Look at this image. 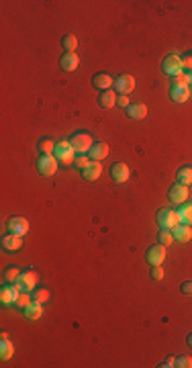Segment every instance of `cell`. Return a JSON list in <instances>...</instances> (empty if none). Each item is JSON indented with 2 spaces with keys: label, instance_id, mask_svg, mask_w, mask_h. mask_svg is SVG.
Returning a JSON list of instances; mask_svg holds the SVG:
<instances>
[{
  "label": "cell",
  "instance_id": "7402d4cb",
  "mask_svg": "<svg viewBox=\"0 0 192 368\" xmlns=\"http://www.w3.org/2000/svg\"><path fill=\"white\" fill-rule=\"evenodd\" d=\"M13 354H15V346L9 340V335L3 333V335H0V358H3V360H11Z\"/></svg>",
  "mask_w": 192,
  "mask_h": 368
},
{
  "label": "cell",
  "instance_id": "cb8c5ba5",
  "mask_svg": "<svg viewBox=\"0 0 192 368\" xmlns=\"http://www.w3.org/2000/svg\"><path fill=\"white\" fill-rule=\"evenodd\" d=\"M115 105H117V95L113 90H105V92H101V95H99V107L101 109H111Z\"/></svg>",
  "mask_w": 192,
  "mask_h": 368
},
{
  "label": "cell",
  "instance_id": "3957f363",
  "mask_svg": "<svg viewBox=\"0 0 192 368\" xmlns=\"http://www.w3.org/2000/svg\"><path fill=\"white\" fill-rule=\"evenodd\" d=\"M70 143H72V147H74V151H76V153H88V151H90V147L94 145L92 135H90V133H86V131L74 133V135H72V139H70Z\"/></svg>",
  "mask_w": 192,
  "mask_h": 368
},
{
  "label": "cell",
  "instance_id": "f546056e",
  "mask_svg": "<svg viewBox=\"0 0 192 368\" xmlns=\"http://www.w3.org/2000/svg\"><path fill=\"white\" fill-rule=\"evenodd\" d=\"M31 297H33V301H37V303H41V305H43V303H47V301H49V291H45V289H35Z\"/></svg>",
  "mask_w": 192,
  "mask_h": 368
},
{
  "label": "cell",
  "instance_id": "7c38bea8",
  "mask_svg": "<svg viewBox=\"0 0 192 368\" xmlns=\"http://www.w3.org/2000/svg\"><path fill=\"white\" fill-rule=\"evenodd\" d=\"M129 176H131V170H129V166L127 164H113L111 166V180L113 182H117V184H123V182H127L129 180Z\"/></svg>",
  "mask_w": 192,
  "mask_h": 368
},
{
  "label": "cell",
  "instance_id": "52a82bcc",
  "mask_svg": "<svg viewBox=\"0 0 192 368\" xmlns=\"http://www.w3.org/2000/svg\"><path fill=\"white\" fill-rule=\"evenodd\" d=\"M57 160H55V156H39V160H37V172L41 174V176H53L55 174V170H57Z\"/></svg>",
  "mask_w": 192,
  "mask_h": 368
},
{
  "label": "cell",
  "instance_id": "4dcf8cb0",
  "mask_svg": "<svg viewBox=\"0 0 192 368\" xmlns=\"http://www.w3.org/2000/svg\"><path fill=\"white\" fill-rule=\"evenodd\" d=\"M90 162H92V160H90V156H88V153H78V158L74 160L76 168H80V170H84V168H86Z\"/></svg>",
  "mask_w": 192,
  "mask_h": 368
},
{
  "label": "cell",
  "instance_id": "30bf717a",
  "mask_svg": "<svg viewBox=\"0 0 192 368\" xmlns=\"http://www.w3.org/2000/svg\"><path fill=\"white\" fill-rule=\"evenodd\" d=\"M0 248H3L7 254H15V252H19L23 248V237L9 233V235H5L3 239H0Z\"/></svg>",
  "mask_w": 192,
  "mask_h": 368
},
{
  "label": "cell",
  "instance_id": "ab89813d",
  "mask_svg": "<svg viewBox=\"0 0 192 368\" xmlns=\"http://www.w3.org/2000/svg\"><path fill=\"white\" fill-rule=\"evenodd\" d=\"M186 344H188V346H190V348H192V333H190V335H188V337H186Z\"/></svg>",
  "mask_w": 192,
  "mask_h": 368
},
{
  "label": "cell",
  "instance_id": "277c9868",
  "mask_svg": "<svg viewBox=\"0 0 192 368\" xmlns=\"http://www.w3.org/2000/svg\"><path fill=\"white\" fill-rule=\"evenodd\" d=\"M178 223H180V219H178V213L176 211L162 209V211L157 213V225H159V229H174Z\"/></svg>",
  "mask_w": 192,
  "mask_h": 368
},
{
  "label": "cell",
  "instance_id": "e0dca14e",
  "mask_svg": "<svg viewBox=\"0 0 192 368\" xmlns=\"http://www.w3.org/2000/svg\"><path fill=\"white\" fill-rule=\"evenodd\" d=\"M88 156H90L92 162H101V160H105V158L109 156V145H107L105 141L94 143V145L90 147V151H88Z\"/></svg>",
  "mask_w": 192,
  "mask_h": 368
},
{
  "label": "cell",
  "instance_id": "8992f818",
  "mask_svg": "<svg viewBox=\"0 0 192 368\" xmlns=\"http://www.w3.org/2000/svg\"><path fill=\"white\" fill-rule=\"evenodd\" d=\"M17 289L21 293H29V291H35L37 287V274L35 272H21V276L17 279Z\"/></svg>",
  "mask_w": 192,
  "mask_h": 368
},
{
  "label": "cell",
  "instance_id": "f1b7e54d",
  "mask_svg": "<svg viewBox=\"0 0 192 368\" xmlns=\"http://www.w3.org/2000/svg\"><path fill=\"white\" fill-rule=\"evenodd\" d=\"M174 241V233H172V229H159V233H157V243H162V245H168Z\"/></svg>",
  "mask_w": 192,
  "mask_h": 368
},
{
  "label": "cell",
  "instance_id": "836d02e7",
  "mask_svg": "<svg viewBox=\"0 0 192 368\" xmlns=\"http://www.w3.org/2000/svg\"><path fill=\"white\" fill-rule=\"evenodd\" d=\"M151 279L153 281H162L164 279V268L162 266H151Z\"/></svg>",
  "mask_w": 192,
  "mask_h": 368
},
{
  "label": "cell",
  "instance_id": "4fadbf2b",
  "mask_svg": "<svg viewBox=\"0 0 192 368\" xmlns=\"http://www.w3.org/2000/svg\"><path fill=\"white\" fill-rule=\"evenodd\" d=\"M19 295H21V291L17 289V285H3V289H0V303L3 305H15Z\"/></svg>",
  "mask_w": 192,
  "mask_h": 368
},
{
  "label": "cell",
  "instance_id": "ac0fdd59",
  "mask_svg": "<svg viewBox=\"0 0 192 368\" xmlns=\"http://www.w3.org/2000/svg\"><path fill=\"white\" fill-rule=\"evenodd\" d=\"M101 174H103V166H101V162H90V164L82 170V178H84V180H88V182L99 180V178H101Z\"/></svg>",
  "mask_w": 192,
  "mask_h": 368
},
{
  "label": "cell",
  "instance_id": "1f68e13d",
  "mask_svg": "<svg viewBox=\"0 0 192 368\" xmlns=\"http://www.w3.org/2000/svg\"><path fill=\"white\" fill-rule=\"evenodd\" d=\"M33 301V297H29V293H21L19 299L15 301V307H19V309H25V307Z\"/></svg>",
  "mask_w": 192,
  "mask_h": 368
},
{
  "label": "cell",
  "instance_id": "2e32d148",
  "mask_svg": "<svg viewBox=\"0 0 192 368\" xmlns=\"http://www.w3.org/2000/svg\"><path fill=\"white\" fill-rule=\"evenodd\" d=\"M92 86H94V88H99L101 92H105V90H113L115 80H113L109 74L99 72V74H94V78H92Z\"/></svg>",
  "mask_w": 192,
  "mask_h": 368
},
{
  "label": "cell",
  "instance_id": "44dd1931",
  "mask_svg": "<svg viewBox=\"0 0 192 368\" xmlns=\"http://www.w3.org/2000/svg\"><path fill=\"white\" fill-rule=\"evenodd\" d=\"M127 115H129V119L141 121V119L147 117V107L143 103H131L129 107H127Z\"/></svg>",
  "mask_w": 192,
  "mask_h": 368
},
{
  "label": "cell",
  "instance_id": "9a60e30c",
  "mask_svg": "<svg viewBox=\"0 0 192 368\" xmlns=\"http://www.w3.org/2000/svg\"><path fill=\"white\" fill-rule=\"evenodd\" d=\"M168 97H170L172 103H178V105L186 103L190 99V86H172L170 92H168Z\"/></svg>",
  "mask_w": 192,
  "mask_h": 368
},
{
  "label": "cell",
  "instance_id": "d4e9b609",
  "mask_svg": "<svg viewBox=\"0 0 192 368\" xmlns=\"http://www.w3.org/2000/svg\"><path fill=\"white\" fill-rule=\"evenodd\" d=\"M176 182L184 184V187L192 184V166H182V168L176 172Z\"/></svg>",
  "mask_w": 192,
  "mask_h": 368
},
{
  "label": "cell",
  "instance_id": "8d00e7d4",
  "mask_svg": "<svg viewBox=\"0 0 192 368\" xmlns=\"http://www.w3.org/2000/svg\"><path fill=\"white\" fill-rule=\"evenodd\" d=\"M180 291H182V295H192V281H184Z\"/></svg>",
  "mask_w": 192,
  "mask_h": 368
},
{
  "label": "cell",
  "instance_id": "d6a6232c",
  "mask_svg": "<svg viewBox=\"0 0 192 368\" xmlns=\"http://www.w3.org/2000/svg\"><path fill=\"white\" fill-rule=\"evenodd\" d=\"M176 366L178 368H192V358L190 356H178L176 358Z\"/></svg>",
  "mask_w": 192,
  "mask_h": 368
},
{
  "label": "cell",
  "instance_id": "8fae6325",
  "mask_svg": "<svg viewBox=\"0 0 192 368\" xmlns=\"http://www.w3.org/2000/svg\"><path fill=\"white\" fill-rule=\"evenodd\" d=\"M7 229H9V233L23 237L29 231V221L25 217H11L9 223H7Z\"/></svg>",
  "mask_w": 192,
  "mask_h": 368
},
{
  "label": "cell",
  "instance_id": "5bb4252c",
  "mask_svg": "<svg viewBox=\"0 0 192 368\" xmlns=\"http://www.w3.org/2000/svg\"><path fill=\"white\" fill-rule=\"evenodd\" d=\"M80 66V57L78 53H63L61 59H59V68L63 72H76Z\"/></svg>",
  "mask_w": 192,
  "mask_h": 368
},
{
  "label": "cell",
  "instance_id": "6da1fadb",
  "mask_svg": "<svg viewBox=\"0 0 192 368\" xmlns=\"http://www.w3.org/2000/svg\"><path fill=\"white\" fill-rule=\"evenodd\" d=\"M53 156H55V160H57L59 164H72V162L76 160V151H74V147H72L70 139H68V141H66V139H61L59 143H55Z\"/></svg>",
  "mask_w": 192,
  "mask_h": 368
},
{
  "label": "cell",
  "instance_id": "4316f807",
  "mask_svg": "<svg viewBox=\"0 0 192 368\" xmlns=\"http://www.w3.org/2000/svg\"><path fill=\"white\" fill-rule=\"evenodd\" d=\"M37 149L41 151V156H53V149H55V143L51 139H41L37 143Z\"/></svg>",
  "mask_w": 192,
  "mask_h": 368
},
{
  "label": "cell",
  "instance_id": "5b68a950",
  "mask_svg": "<svg viewBox=\"0 0 192 368\" xmlns=\"http://www.w3.org/2000/svg\"><path fill=\"white\" fill-rule=\"evenodd\" d=\"M145 260H147V264H151V266H162L164 260H166V245L155 243V245H151V248H147Z\"/></svg>",
  "mask_w": 192,
  "mask_h": 368
},
{
  "label": "cell",
  "instance_id": "d6986e66",
  "mask_svg": "<svg viewBox=\"0 0 192 368\" xmlns=\"http://www.w3.org/2000/svg\"><path fill=\"white\" fill-rule=\"evenodd\" d=\"M172 233H174V239L180 241V243H186V241L192 239V227L190 225H184V223H178L172 229Z\"/></svg>",
  "mask_w": 192,
  "mask_h": 368
},
{
  "label": "cell",
  "instance_id": "f35d334b",
  "mask_svg": "<svg viewBox=\"0 0 192 368\" xmlns=\"http://www.w3.org/2000/svg\"><path fill=\"white\" fill-rule=\"evenodd\" d=\"M186 74V82H188V86H192V70H188V72H184Z\"/></svg>",
  "mask_w": 192,
  "mask_h": 368
},
{
  "label": "cell",
  "instance_id": "e575fe53",
  "mask_svg": "<svg viewBox=\"0 0 192 368\" xmlns=\"http://www.w3.org/2000/svg\"><path fill=\"white\" fill-rule=\"evenodd\" d=\"M117 105L123 107V109H127V107L131 105V103H129V97H127V95H119V97H117Z\"/></svg>",
  "mask_w": 192,
  "mask_h": 368
},
{
  "label": "cell",
  "instance_id": "7a4b0ae2",
  "mask_svg": "<svg viewBox=\"0 0 192 368\" xmlns=\"http://www.w3.org/2000/svg\"><path fill=\"white\" fill-rule=\"evenodd\" d=\"M162 70H164V74H166L168 78H176L178 74L184 72V68H182V57L176 55V53L168 55V57L162 61Z\"/></svg>",
  "mask_w": 192,
  "mask_h": 368
},
{
  "label": "cell",
  "instance_id": "9c48e42d",
  "mask_svg": "<svg viewBox=\"0 0 192 368\" xmlns=\"http://www.w3.org/2000/svg\"><path fill=\"white\" fill-rule=\"evenodd\" d=\"M168 201L170 203H176V205L186 203L188 201V187H184V184H180V182L172 184L170 191H168Z\"/></svg>",
  "mask_w": 192,
  "mask_h": 368
},
{
  "label": "cell",
  "instance_id": "d590c367",
  "mask_svg": "<svg viewBox=\"0 0 192 368\" xmlns=\"http://www.w3.org/2000/svg\"><path fill=\"white\" fill-rule=\"evenodd\" d=\"M182 68L188 72V70H192V53H188L186 57H182Z\"/></svg>",
  "mask_w": 192,
  "mask_h": 368
},
{
  "label": "cell",
  "instance_id": "74e56055",
  "mask_svg": "<svg viewBox=\"0 0 192 368\" xmlns=\"http://www.w3.org/2000/svg\"><path fill=\"white\" fill-rule=\"evenodd\" d=\"M159 366H162V368H172V366H176V358H174V356H170V358H166V360H164L162 364H159Z\"/></svg>",
  "mask_w": 192,
  "mask_h": 368
},
{
  "label": "cell",
  "instance_id": "484cf974",
  "mask_svg": "<svg viewBox=\"0 0 192 368\" xmlns=\"http://www.w3.org/2000/svg\"><path fill=\"white\" fill-rule=\"evenodd\" d=\"M61 47L66 49V53H74V51H76V47H78V39H76L72 33L63 35V37H61Z\"/></svg>",
  "mask_w": 192,
  "mask_h": 368
},
{
  "label": "cell",
  "instance_id": "83f0119b",
  "mask_svg": "<svg viewBox=\"0 0 192 368\" xmlns=\"http://www.w3.org/2000/svg\"><path fill=\"white\" fill-rule=\"evenodd\" d=\"M19 276H21V270H19L17 266H11V268L5 270V276H3V279H5L7 285H15Z\"/></svg>",
  "mask_w": 192,
  "mask_h": 368
},
{
  "label": "cell",
  "instance_id": "ffe728a7",
  "mask_svg": "<svg viewBox=\"0 0 192 368\" xmlns=\"http://www.w3.org/2000/svg\"><path fill=\"white\" fill-rule=\"evenodd\" d=\"M41 313H43V305L41 303H37V301H31L25 309H23V315L27 317V319H31V321H35V319H39L41 317Z\"/></svg>",
  "mask_w": 192,
  "mask_h": 368
},
{
  "label": "cell",
  "instance_id": "ba28073f",
  "mask_svg": "<svg viewBox=\"0 0 192 368\" xmlns=\"http://www.w3.org/2000/svg\"><path fill=\"white\" fill-rule=\"evenodd\" d=\"M119 95H129L135 90V78L131 74H123L119 78H115V86H113Z\"/></svg>",
  "mask_w": 192,
  "mask_h": 368
},
{
  "label": "cell",
  "instance_id": "603a6c76",
  "mask_svg": "<svg viewBox=\"0 0 192 368\" xmlns=\"http://www.w3.org/2000/svg\"><path fill=\"white\" fill-rule=\"evenodd\" d=\"M178 219H180V223H184V225H192V203H182L180 207H178Z\"/></svg>",
  "mask_w": 192,
  "mask_h": 368
}]
</instances>
